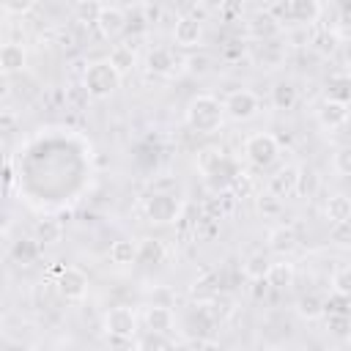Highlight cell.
Wrapping results in <instances>:
<instances>
[{
    "mask_svg": "<svg viewBox=\"0 0 351 351\" xmlns=\"http://www.w3.org/2000/svg\"><path fill=\"white\" fill-rule=\"evenodd\" d=\"M332 291L340 299H351V266L335 269V274H332Z\"/></svg>",
    "mask_w": 351,
    "mask_h": 351,
    "instance_id": "obj_28",
    "label": "cell"
},
{
    "mask_svg": "<svg viewBox=\"0 0 351 351\" xmlns=\"http://www.w3.org/2000/svg\"><path fill=\"white\" fill-rule=\"evenodd\" d=\"M162 258V241H156V239H148V241H143V247H140V261H159Z\"/></svg>",
    "mask_w": 351,
    "mask_h": 351,
    "instance_id": "obj_41",
    "label": "cell"
},
{
    "mask_svg": "<svg viewBox=\"0 0 351 351\" xmlns=\"http://www.w3.org/2000/svg\"><path fill=\"white\" fill-rule=\"evenodd\" d=\"M225 121V104L211 93H197L186 104V123L197 134H214L219 132Z\"/></svg>",
    "mask_w": 351,
    "mask_h": 351,
    "instance_id": "obj_1",
    "label": "cell"
},
{
    "mask_svg": "<svg viewBox=\"0 0 351 351\" xmlns=\"http://www.w3.org/2000/svg\"><path fill=\"white\" fill-rule=\"evenodd\" d=\"M58 293L66 299V302H80L85 299L88 293V274L77 266H66L60 269L58 274Z\"/></svg>",
    "mask_w": 351,
    "mask_h": 351,
    "instance_id": "obj_7",
    "label": "cell"
},
{
    "mask_svg": "<svg viewBox=\"0 0 351 351\" xmlns=\"http://www.w3.org/2000/svg\"><path fill=\"white\" fill-rule=\"evenodd\" d=\"M99 11H101L99 3H77V5H74V16H77L80 22H88V25H90V22L96 25Z\"/></svg>",
    "mask_w": 351,
    "mask_h": 351,
    "instance_id": "obj_37",
    "label": "cell"
},
{
    "mask_svg": "<svg viewBox=\"0 0 351 351\" xmlns=\"http://www.w3.org/2000/svg\"><path fill=\"white\" fill-rule=\"evenodd\" d=\"M14 181V170H11V162H5V184Z\"/></svg>",
    "mask_w": 351,
    "mask_h": 351,
    "instance_id": "obj_46",
    "label": "cell"
},
{
    "mask_svg": "<svg viewBox=\"0 0 351 351\" xmlns=\"http://www.w3.org/2000/svg\"><path fill=\"white\" fill-rule=\"evenodd\" d=\"M3 11L5 14H27V11H33V0H5Z\"/></svg>",
    "mask_w": 351,
    "mask_h": 351,
    "instance_id": "obj_43",
    "label": "cell"
},
{
    "mask_svg": "<svg viewBox=\"0 0 351 351\" xmlns=\"http://www.w3.org/2000/svg\"><path fill=\"white\" fill-rule=\"evenodd\" d=\"M296 313H299L302 318H307V321H315V318H321V315L326 313V302H324L318 293H304V296H299V302H296Z\"/></svg>",
    "mask_w": 351,
    "mask_h": 351,
    "instance_id": "obj_25",
    "label": "cell"
},
{
    "mask_svg": "<svg viewBox=\"0 0 351 351\" xmlns=\"http://www.w3.org/2000/svg\"><path fill=\"white\" fill-rule=\"evenodd\" d=\"M296 178H299V165H282L274 176H269V192L274 197H291L296 195Z\"/></svg>",
    "mask_w": 351,
    "mask_h": 351,
    "instance_id": "obj_11",
    "label": "cell"
},
{
    "mask_svg": "<svg viewBox=\"0 0 351 351\" xmlns=\"http://www.w3.org/2000/svg\"><path fill=\"white\" fill-rule=\"evenodd\" d=\"M321 186V176L310 165H299V178H296V195L299 197H313Z\"/></svg>",
    "mask_w": 351,
    "mask_h": 351,
    "instance_id": "obj_22",
    "label": "cell"
},
{
    "mask_svg": "<svg viewBox=\"0 0 351 351\" xmlns=\"http://www.w3.org/2000/svg\"><path fill=\"white\" fill-rule=\"evenodd\" d=\"M266 241H269V250H271V252L288 255V252H293V250H296L299 236H296V230H293L291 225H277V228H271V230H269Z\"/></svg>",
    "mask_w": 351,
    "mask_h": 351,
    "instance_id": "obj_13",
    "label": "cell"
},
{
    "mask_svg": "<svg viewBox=\"0 0 351 351\" xmlns=\"http://www.w3.org/2000/svg\"><path fill=\"white\" fill-rule=\"evenodd\" d=\"M25 63H27V52H25L22 44H16V41L3 44V49H0V69H3V74H16V71L25 69Z\"/></svg>",
    "mask_w": 351,
    "mask_h": 351,
    "instance_id": "obj_14",
    "label": "cell"
},
{
    "mask_svg": "<svg viewBox=\"0 0 351 351\" xmlns=\"http://www.w3.org/2000/svg\"><path fill=\"white\" fill-rule=\"evenodd\" d=\"M66 101L74 107V110H82V107H88V101H90V93H88V88L80 82V85H69L66 88Z\"/></svg>",
    "mask_w": 351,
    "mask_h": 351,
    "instance_id": "obj_34",
    "label": "cell"
},
{
    "mask_svg": "<svg viewBox=\"0 0 351 351\" xmlns=\"http://www.w3.org/2000/svg\"><path fill=\"white\" fill-rule=\"evenodd\" d=\"M296 99H299L296 88L291 82H285V80L271 88V104H274V110H293Z\"/></svg>",
    "mask_w": 351,
    "mask_h": 351,
    "instance_id": "obj_26",
    "label": "cell"
},
{
    "mask_svg": "<svg viewBox=\"0 0 351 351\" xmlns=\"http://www.w3.org/2000/svg\"><path fill=\"white\" fill-rule=\"evenodd\" d=\"M126 25H129V19H126V11L123 8H118V5H101L99 19H96V27L101 30L104 38L118 36L121 30H126Z\"/></svg>",
    "mask_w": 351,
    "mask_h": 351,
    "instance_id": "obj_12",
    "label": "cell"
},
{
    "mask_svg": "<svg viewBox=\"0 0 351 351\" xmlns=\"http://www.w3.org/2000/svg\"><path fill=\"white\" fill-rule=\"evenodd\" d=\"M197 351H225V348H222L219 340H203V343L197 346Z\"/></svg>",
    "mask_w": 351,
    "mask_h": 351,
    "instance_id": "obj_44",
    "label": "cell"
},
{
    "mask_svg": "<svg viewBox=\"0 0 351 351\" xmlns=\"http://www.w3.org/2000/svg\"><path fill=\"white\" fill-rule=\"evenodd\" d=\"M230 313H233V299H230V296L217 293V296L208 302V315H211V321H225Z\"/></svg>",
    "mask_w": 351,
    "mask_h": 351,
    "instance_id": "obj_29",
    "label": "cell"
},
{
    "mask_svg": "<svg viewBox=\"0 0 351 351\" xmlns=\"http://www.w3.org/2000/svg\"><path fill=\"white\" fill-rule=\"evenodd\" d=\"M217 293H219V291H217V285H214V277H203V280H197V282L192 285V296H195L197 302H211Z\"/></svg>",
    "mask_w": 351,
    "mask_h": 351,
    "instance_id": "obj_35",
    "label": "cell"
},
{
    "mask_svg": "<svg viewBox=\"0 0 351 351\" xmlns=\"http://www.w3.org/2000/svg\"><path fill=\"white\" fill-rule=\"evenodd\" d=\"M145 66H148V71H151V74L165 77V74H170V71H173L176 58H173V52H170L167 47H156V49H151V52H148Z\"/></svg>",
    "mask_w": 351,
    "mask_h": 351,
    "instance_id": "obj_20",
    "label": "cell"
},
{
    "mask_svg": "<svg viewBox=\"0 0 351 351\" xmlns=\"http://www.w3.org/2000/svg\"><path fill=\"white\" fill-rule=\"evenodd\" d=\"M321 3L318 0H291V19L293 22H299V25H313V22H318V16H321Z\"/></svg>",
    "mask_w": 351,
    "mask_h": 351,
    "instance_id": "obj_17",
    "label": "cell"
},
{
    "mask_svg": "<svg viewBox=\"0 0 351 351\" xmlns=\"http://www.w3.org/2000/svg\"><path fill=\"white\" fill-rule=\"evenodd\" d=\"M310 44H313L321 55H332V52L337 49V44H340V36H337L335 30H321Z\"/></svg>",
    "mask_w": 351,
    "mask_h": 351,
    "instance_id": "obj_31",
    "label": "cell"
},
{
    "mask_svg": "<svg viewBox=\"0 0 351 351\" xmlns=\"http://www.w3.org/2000/svg\"><path fill=\"white\" fill-rule=\"evenodd\" d=\"M167 348V340H165V335H159V332H143V335H137V351H165Z\"/></svg>",
    "mask_w": 351,
    "mask_h": 351,
    "instance_id": "obj_30",
    "label": "cell"
},
{
    "mask_svg": "<svg viewBox=\"0 0 351 351\" xmlns=\"http://www.w3.org/2000/svg\"><path fill=\"white\" fill-rule=\"evenodd\" d=\"M293 277H296V271H293V263H288V261H277V263H271L266 282H269L271 288L282 291V288H291V285H293Z\"/></svg>",
    "mask_w": 351,
    "mask_h": 351,
    "instance_id": "obj_23",
    "label": "cell"
},
{
    "mask_svg": "<svg viewBox=\"0 0 351 351\" xmlns=\"http://www.w3.org/2000/svg\"><path fill=\"white\" fill-rule=\"evenodd\" d=\"M332 165H335V170H337L340 176H351V145L337 148V151H335Z\"/></svg>",
    "mask_w": 351,
    "mask_h": 351,
    "instance_id": "obj_39",
    "label": "cell"
},
{
    "mask_svg": "<svg viewBox=\"0 0 351 351\" xmlns=\"http://www.w3.org/2000/svg\"><path fill=\"white\" fill-rule=\"evenodd\" d=\"M11 255H14L22 266L33 263V261H36V255H38V241H36V239H19V241L11 247Z\"/></svg>",
    "mask_w": 351,
    "mask_h": 351,
    "instance_id": "obj_27",
    "label": "cell"
},
{
    "mask_svg": "<svg viewBox=\"0 0 351 351\" xmlns=\"http://www.w3.org/2000/svg\"><path fill=\"white\" fill-rule=\"evenodd\" d=\"M145 324L151 332H159V335H167L173 329V310L167 304H151L145 310Z\"/></svg>",
    "mask_w": 351,
    "mask_h": 351,
    "instance_id": "obj_16",
    "label": "cell"
},
{
    "mask_svg": "<svg viewBox=\"0 0 351 351\" xmlns=\"http://www.w3.org/2000/svg\"><path fill=\"white\" fill-rule=\"evenodd\" d=\"M110 261L118 263V266L137 263V261H140V247H137V241H132V239H118V241H112V247H110Z\"/></svg>",
    "mask_w": 351,
    "mask_h": 351,
    "instance_id": "obj_19",
    "label": "cell"
},
{
    "mask_svg": "<svg viewBox=\"0 0 351 351\" xmlns=\"http://www.w3.org/2000/svg\"><path fill=\"white\" fill-rule=\"evenodd\" d=\"M222 104H225V115L233 118V121H252L261 112V99L250 88L230 90Z\"/></svg>",
    "mask_w": 351,
    "mask_h": 351,
    "instance_id": "obj_6",
    "label": "cell"
},
{
    "mask_svg": "<svg viewBox=\"0 0 351 351\" xmlns=\"http://www.w3.org/2000/svg\"><path fill=\"white\" fill-rule=\"evenodd\" d=\"M186 71L189 74H197V77H203V74H208L211 71V58L208 55H189L186 58Z\"/></svg>",
    "mask_w": 351,
    "mask_h": 351,
    "instance_id": "obj_38",
    "label": "cell"
},
{
    "mask_svg": "<svg viewBox=\"0 0 351 351\" xmlns=\"http://www.w3.org/2000/svg\"><path fill=\"white\" fill-rule=\"evenodd\" d=\"M225 162V156H222V151H217V148H203L200 154H197V167L208 176L211 170H217L219 165Z\"/></svg>",
    "mask_w": 351,
    "mask_h": 351,
    "instance_id": "obj_32",
    "label": "cell"
},
{
    "mask_svg": "<svg viewBox=\"0 0 351 351\" xmlns=\"http://www.w3.org/2000/svg\"><path fill=\"white\" fill-rule=\"evenodd\" d=\"M269 269H271V261L266 252H252L244 261V277L252 282H263L269 277Z\"/></svg>",
    "mask_w": 351,
    "mask_h": 351,
    "instance_id": "obj_21",
    "label": "cell"
},
{
    "mask_svg": "<svg viewBox=\"0 0 351 351\" xmlns=\"http://www.w3.org/2000/svg\"><path fill=\"white\" fill-rule=\"evenodd\" d=\"M329 99H340V101L351 99V80L346 74H337L329 80Z\"/></svg>",
    "mask_w": 351,
    "mask_h": 351,
    "instance_id": "obj_33",
    "label": "cell"
},
{
    "mask_svg": "<svg viewBox=\"0 0 351 351\" xmlns=\"http://www.w3.org/2000/svg\"><path fill=\"white\" fill-rule=\"evenodd\" d=\"M5 351H33V348H30L27 343H8Z\"/></svg>",
    "mask_w": 351,
    "mask_h": 351,
    "instance_id": "obj_45",
    "label": "cell"
},
{
    "mask_svg": "<svg viewBox=\"0 0 351 351\" xmlns=\"http://www.w3.org/2000/svg\"><path fill=\"white\" fill-rule=\"evenodd\" d=\"M230 189H233V195H236V197H247V195L252 192V178H250L247 173H236V178H233Z\"/></svg>",
    "mask_w": 351,
    "mask_h": 351,
    "instance_id": "obj_42",
    "label": "cell"
},
{
    "mask_svg": "<svg viewBox=\"0 0 351 351\" xmlns=\"http://www.w3.org/2000/svg\"><path fill=\"white\" fill-rule=\"evenodd\" d=\"M315 115H318V123H321L324 129H340V126L348 121L351 107H348V101H340V99H329V96H326V99L318 104Z\"/></svg>",
    "mask_w": 351,
    "mask_h": 351,
    "instance_id": "obj_9",
    "label": "cell"
},
{
    "mask_svg": "<svg viewBox=\"0 0 351 351\" xmlns=\"http://www.w3.org/2000/svg\"><path fill=\"white\" fill-rule=\"evenodd\" d=\"M82 85L88 88L90 99H107L121 85V74L110 66V60H93L82 71Z\"/></svg>",
    "mask_w": 351,
    "mask_h": 351,
    "instance_id": "obj_2",
    "label": "cell"
},
{
    "mask_svg": "<svg viewBox=\"0 0 351 351\" xmlns=\"http://www.w3.org/2000/svg\"><path fill=\"white\" fill-rule=\"evenodd\" d=\"M200 38H203V22H197V19L189 16V14H181V16L176 19V27H173V41H176V47L192 49V47L200 44Z\"/></svg>",
    "mask_w": 351,
    "mask_h": 351,
    "instance_id": "obj_8",
    "label": "cell"
},
{
    "mask_svg": "<svg viewBox=\"0 0 351 351\" xmlns=\"http://www.w3.org/2000/svg\"><path fill=\"white\" fill-rule=\"evenodd\" d=\"M63 239V222L60 219H38L36 222V241L38 244H58Z\"/></svg>",
    "mask_w": 351,
    "mask_h": 351,
    "instance_id": "obj_24",
    "label": "cell"
},
{
    "mask_svg": "<svg viewBox=\"0 0 351 351\" xmlns=\"http://www.w3.org/2000/svg\"><path fill=\"white\" fill-rule=\"evenodd\" d=\"M110 66L123 77L126 71H132L134 69V63H137V52H134V47L132 44H115L112 49H110Z\"/></svg>",
    "mask_w": 351,
    "mask_h": 351,
    "instance_id": "obj_18",
    "label": "cell"
},
{
    "mask_svg": "<svg viewBox=\"0 0 351 351\" xmlns=\"http://www.w3.org/2000/svg\"><path fill=\"white\" fill-rule=\"evenodd\" d=\"M247 30H250V36L252 38H258V41H271V38H277L280 33H282V22H277L266 8L263 11H255L250 19H247Z\"/></svg>",
    "mask_w": 351,
    "mask_h": 351,
    "instance_id": "obj_10",
    "label": "cell"
},
{
    "mask_svg": "<svg viewBox=\"0 0 351 351\" xmlns=\"http://www.w3.org/2000/svg\"><path fill=\"white\" fill-rule=\"evenodd\" d=\"M324 214H326V219L332 222V225H348L351 222V197L348 195H343V192H337V195H332L329 200H326V206H324Z\"/></svg>",
    "mask_w": 351,
    "mask_h": 351,
    "instance_id": "obj_15",
    "label": "cell"
},
{
    "mask_svg": "<svg viewBox=\"0 0 351 351\" xmlns=\"http://www.w3.org/2000/svg\"><path fill=\"white\" fill-rule=\"evenodd\" d=\"M263 351H277V348H263Z\"/></svg>",
    "mask_w": 351,
    "mask_h": 351,
    "instance_id": "obj_47",
    "label": "cell"
},
{
    "mask_svg": "<svg viewBox=\"0 0 351 351\" xmlns=\"http://www.w3.org/2000/svg\"><path fill=\"white\" fill-rule=\"evenodd\" d=\"M258 211H261L263 217H277V214L282 211V200L274 197L271 192H266V195L258 197Z\"/></svg>",
    "mask_w": 351,
    "mask_h": 351,
    "instance_id": "obj_36",
    "label": "cell"
},
{
    "mask_svg": "<svg viewBox=\"0 0 351 351\" xmlns=\"http://www.w3.org/2000/svg\"><path fill=\"white\" fill-rule=\"evenodd\" d=\"M326 326H329L335 335H346V332L351 329V315H346V313H329Z\"/></svg>",
    "mask_w": 351,
    "mask_h": 351,
    "instance_id": "obj_40",
    "label": "cell"
},
{
    "mask_svg": "<svg viewBox=\"0 0 351 351\" xmlns=\"http://www.w3.org/2000/svg\"><path fill=\"white\" fill-rule=\"evenodd\" d=\"M280 154V140L269 132H255L244 140V156L250 159V165L255 167H269Z\"/></svg>",
    "mask_w": 351,
    "mask_h": 351,
    "instance_id": "obj_4",
    "label": "cell"
},
{
    "mask_svg": "<svg viewBox=\"0 0 351 351\" xmlns=\"http://www.w3.org/2000/svg\"><path fill=\"white\" fill-rule=\"evenodd\" d=\"M181 197L176 192H154L145 197V217L154 225H170L181 217Z\"/></svg>",
    "mask_w": 351,
    "mask_h": 351,
    "instance_id": "obj_3",
    "label": "cell"
},
{
    "mask_svg": "<svg viewBox=\"0 0 351 351\" xmlns=\"http://www.w3.org/2000/svg\"><path fill=\"white\" fill-rule=\"evenodd\" d=\"M104 332L110 337H118V340H132L137 337V313L126 304H115L107 310L104 315Z\"/></svg>",
    "mask_w": 351,
    "mask_h": 351,
    "instance_id": "obj_5",
    "label": "cell"
}]
</instances>
